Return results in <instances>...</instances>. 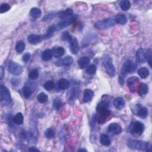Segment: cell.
I'll return each instance as SVG.
<instances>
[{"instance_id": "e575fe53", "label": "cell", "mask_w": 152, "mask_h": 152, "mask_svg": "<svg viewBox=\"0 0 152 152\" xmlns=\"http://www.w3.org/2000/svg\"><path fill=\"white\" fill-rule=\"evenodd\" d=\"M55 133L54 130L51 128H48L47 130H46V131L45 132V135L48 139H53V138L55 137Z\"/></svg>"}, {"instance_id": "7a4b0ae2", "label": "cell", "mask_w": 152, "mask_h": 152, "mask_svg": "<svg viewBox=\"0 0 152 152\" xmlns=\"http://www.w3.org/2000/svg\"><path fill=\"white\" fill-rule=\"evenodd\" d=\"M103 64L105 68L106 72L109 76L114 77L115 76L116 68L113 64L112 58L109 55H106L103 57Z\"/></svg>"}, {"instance_id": "e0dca14e", "label": "cell", "mask_w": 152, "mask_h": 152, "mask_svg": "<svg viewBox=\"0 0 152 152\" xmlns=\"http://www.w3.org/2000/svg\"><path fill=\"white\" fill-rule=\"evenodd\" d=\"M139 78L137 77H131L127 80V86L132 92H134L135 90V85L137 83L139 82Z\"/></svg>"}, {"instance_id": "4316f807", "label": "cell", "mask_w": 152, "mask_h": 152, "mask_svg": "<svg viewBox=\"0 0 152 152\" xmlns=\"http://www.w3.org/2000/svg\"><path fill=\"white\" fill-rule=\"evenodd\" d=\"M30 14H31V16L33 18L37 19L42 16V11H41V10L39 8L35 7L31 9Z\"/></svg>"}, {"instance_id": "7c38bea8", "label": "cell", "mask_w": 152, "mask_h": 152, "mask_svg": "<svg viewBox=\"0 0 152 152\" xmlns=\"http://www.w3.org/2000/svg\"><path fill=\"white\" fill-rule=\"evenodd\" d=\"M108 131L113 134L117 135L121 133L122 128L120 125L117 123H112L108 126Z\"/></svg>"}, {"instance_id": "8d00e7d4", "label": "cell", "mask_w": 152, "mask_h": 152, "mask_svg": "<svg viewBox=\"0 0 152 152\" xmlns=\"http://www.w3.org/2000/svg\"><path fill=\"white\" fill-rule=\"evenodd\" d=\"M96 71V66L94 64H91L89 65L86 69V72L90 75H93Z\"/></svg>"}, {"instance_id": "f35d334b", "label": "cell", "mask_w": 152, "mask_h": 152, "mask_svg": "<svg viewBox=\"0 0 152 152\" xmlns=\"http://www.w3.org/2000/svg\"><path fill=\"white\" fill-rule=\"evenodd\" d=\"M11 8L10 6L7 3H3L0 6V12L1 13H4L8 10H10Z\"/></svg>"}, {"instance_id": "9c48e42d", "label": "cell", "mask_w": 152, "mask_h": 152, "mask_svg": "<svg viewBox=\"0 0 152 152\" xmlns=\"http://www.w3.org/2000/svg\"><path fill=\"white\" fill-rule=\"evenodd\" d=\"M134 113L140 117V118L144 119L148 115V109L147 108L142 106L140 104H137L133 109Z\"/></svg>"}, {"instance_id": "8fae6325", "label": "cell", "mask_w": 152, "mask_h": 152, "mask_svg": "<svg viewBox=\"0 0 152 152\" xmlns=\"http://www.w3.org/2000/svg\"><path fill=\"white\" fill-rule=\"evenodd\" d=\"M73 58L70 56H67L62 59H61L55 62V65L57 67L61 66H70L73 62Z\"/></svg>"}, {"instance_id": "ab89813d", "label": "cell", "mask_w": 152, "mask_h": 152, "mask_svg": "<svg viewBox=\"0 0 152 152\" xmlns=\"http://www.w3.org/2000/svg\"><path fill=\"white\" fill-rule=\"evenodd\" d=\"M62 102L60 98H56L53 101V106L55 110H58L61 106Z\"/></svg>"}, {"instance_id": "bcb514c9", "label": "cell", "mask_w": 152, "mask_h": 152, "mask_svg": "<svg viewBox=\"0 0 152 152\" xmlns=\"http://www.w3.org/2000/svg\"><path fill=\"white\" fill-rule=\"evenodd\" d=\"M29 151H40V150L37 149H36L35 147H31V149H29Z\"/></svg>"}, {"instance_id": "b9f144b4", "label": "cell", "mask_w": 152, "mask_h": 152, "mask_svg": "<svg viewBox=\"0 0 152 152\" xmlns=\"http://www.w3.org/2000/svg\"><path fill=\"white\" fill-rule=\"evenodd\" d=\"M146 60H147L150 66H151V49H149L147 51V52L146 53Z\"/></svg>"}, {"instance_id": "cb8c5ba5", "label": "cell", "mask_w": 152, "mask_h": 152, "mask_svg": "<svg viewBox=\"0 0 152 152\" xmlns=\"http://www.w3.org/2000/svg\"><path fill=\"white\" fill-rule=\"evenodd\" d=\"M52 56L53 55H52V50L50 49H47L43 52V53H42V56L41 57H42V58L44 61H48L52 58Z\"/></svg>"}, {"instance_id": "ac0fdd59", "label": "cell", "mask_w": 152, "mask_h": 152, "mask_svg": "<svg viewBox=\"0 0 152 152\" xmlns=\"http://www.w3.org/2000/svg\"><path fill=\"white\" fill-rule=\"evenodd\" d=\"M94 96V92L91 89H86L84 92L83 98V101L84 103H87L90 102L93 98Z\"/></svg>"}, {"instance_id": "52a82bcc", "label": "cell", "mask_w": 152, "mask_h": 152, "mask_svg": "<svg viewBox=\"0 0 152 152\" xmlns=\"http://www.w3.org/2000/svg\"><path fill=\"white\" fill-rule=\"evenodd\" d=\"M136 65L132 62L130 60H127L122 65L121 71V76L123 77H125L129 73H131L135 70Z\"/></svg>"}, {"instance_id": "f1b7e54d", "label": "cell", "mask_w": 152, "mask_h": 152, "mask_svg": "<svg viewBox=\"0 0 152 152\" xmlns=\"http://www.w3.org/2000/svg\"><path fill=\"white\" fill-rule=\"evenodd\" d=\"M37 101L40 103H45L46 102H47L48 100V96L46 93L42 92V93H40L37 95Z\"/></svg>"}, {"instance_id": "d6a6232c", "label": "cell", "mask_w": 152, "mask_h": 152, "mask_svg": "<svg viewBox=\"0 0 152 152\" xmlns=\"http://www.w3.org/2000/svg\"><path fill=\"white\" fill-rule=\"evenodd\" d=\"M121 8L124 11H127L130 8L131 3L128 0H123L119 4Z\"/></svg>"}, {"instance_id": "1f68e13d", "label": "cell", "mask_w": 152, "mask_h": 152, "mask_svg": "<svg viewBox=\"0 0 152 152\" xmlns=\"http://www.w3.org/2000/svg\"><path fill=\"white\" fill-rule=\"evenodd\" d=\"M25 44L22 40H19L16 45V51L18 53H22L25 49Z\"/></svg>"}, {"instance_id": "4dcf8cb0", "label": "cell", "mask_w": 152, "mask_h": 152, "mask_svg": "<svg viewBox=\"0 0 152 152\" xmlns=\"http://www.w3.org/2000/svg\"><path fill=\"white\" fill-rule=\"evenodd\" d=\"M101 143L105 146H108L110 144V140L109 137L106 134H102L100 138Z\"/></svg>"}, {"instance_id": "277c9868", "label": "cell", "mask_w": 152, "mask_h": 152, "mask_svg": "<svg viewBox=\"0 0 152 152\" xmlns=\"http://www.w3.org/2000/svg\"><path fill=\"white\" fill-rule=\"evenodd\" d=\"M116 24L115 19L108 18L94 23V27L98 29H107Z\"/></svg>"}, {"instance_id": "ba28073f", "label": "cell", "mask_w": 152, "mask_h": 152, "mask_svg": "<svg viewBox=\"0 0 152 152\" xmlns=\"http://www.w3.org/2000/svg\"><path fill=\"white\" fill-rule=\"evenodd\" d=\"M149 143L140 140H130L128 142V146L134 150H145Z\"/></svg>"}, {"instance_id": "ee69618b", "label": "cell", "mask_w": 152, "mask_h": 152, "mask_svg": "<svg viewBox=\"0 0 152 152\" xmlns=\"http://www.w3.org/2000/svg\"><path fill=\"white\" fill-rule=\"evenodd\" d=\"M31 55L29 53H26L25 54H24V55L23 56V60L26 62L27 61H29L31 59Z\"/></svg>"}, {"instance_id": "f6af8a7d", "label": "cell", "mask_w": 152, "mask_h": 152, "mask_svg": "<svg viewBox=\"0 0 152 152\" xmlns=\"http://www.w3.org/2000/svg\"><path fill=\"white\" fill-rule=\"evenodd\" d=\"M0 73H1V80H3V77H4V69H3V67L1 66V70H0Z\"/></svg>"}, {"instance_id": "7dc6e473", "label": "cell", "mask_w": 152, "mask_h": 152, "mask_svg": "<svg viewBox=\"0 0 152 152\" xmlns=\"http://www.w3.org/2000/svg\"><path fill=\"white\" fill-rule=\"evenodd\" d=\"M78 151H87V150L86 149H81L80 150H78Z\"/></svg>"}, {"instance_id": "44dd1931", "label": "cell", "mask_w": 152, "mask_h": 152, "mask_svg": "<svg viewBox=\"0 0 152 152\" xmlns=\"http://www.w3.org/2000/svg\"><path fill=\"white\" fill-rule=\"evenodd\" d=\"M148 86L145 83H140L139 87H138V93L141 96H145L148 93Z\"/></svg>"}, {"instance_id": "60d3db41", "label": "cell", "mask_w": 152, "mask_h": 152, "mask_svg": "<svg viewBox=\"0 0 152 152\" xmlns=\"http://www.w3.org/2000/svg\"><path fill=\"white\" fill-rule=\"evenodd\" d=\"M71 36H72L70 35V34L68 32H67V31H66V32H64L62 34V35H61V39H62V40H64V41H68H68L70 40V39H71Z\"/></svg>"}, {"instance_id": "d6986e66", "label": "cell", "mask_w": 152, "mask_h": 152, "mask_svg": "<svg viewBox=\"0 0 152 152\" xmlns=\"http://www.w3.org/2000/svg\"><path fill=\"white\" fill-rule=\"evenodd\" d=\"M73 15V11L71 8H67L65 11H62L60 15V18L62 20L71 18Z\"/></svg>"}, {"instance_id": "484cf974", "label": "cell", "mask_w": 152, "mask_h": 152, "mask_svg": "<svg viewBox=\"0 0 152 152\" xmlns=\"http://www.w3.org/2000/svg\"><path fill=\"white\" fill-rule=\"evenodd\" d=\"M90 58L88 57H83L78 61V65L80 68H85L89 63Z\"/></svg>"}, {"instance_id": "83f0119b", "label": "cell", "mask_w": 152, "mask_h": 152, "mask_svg": "<svg viewBox=\"0 0 152 152\" xmlns=\"http://www.w3.org/2000/svg\"><path fill=\"white\" fill-rule=\"evenodd\" d=\"M24 121V117L21 112L17 113L13 118V122L17 125H22Z\"/></svg>"}, {"instance_id": "74e56055", "label": "cell", "mask_w": 152, "mask_h": 152, "mask_svg": "<svg viewBox=\"0 0 152 152\" xmlns=\"http://www.w3.org/2000/svg\"><path fill=\"white\" fill-rule=\"evenodd\" d=\"M44 88L48 90V91H50L51 90H52L54 87V83L53 81H51V80H49L47 81L45 83L44 85Z\"/></svg>"}, {"instance_id": "8992f818", "label": "cell", "mask_w": 152, "mask_h": 152, "mask_svg": "<svg viewBox=\"0 0 152 152\" xmlns=\"http://www.w3.org/2000/svg\"><path fill=\"white\" fill-rule=\"evenodd\" d=\"M7 67L9 72L13 75L19 76L23 72L22 66L15 61H9Z\"/></svg>"}, {"instance_id": "d590c367", "label": "cell", "mask_w": 152, "mask_h": 152, "mask_svg": "<svg viewBox=\"0 0 152 152\" xmlns=\"http://www.w3.org/2000/svg\"><path fill=\"white\" fill-rule=\"evenodd\" d=\"M70 98H69V99H70V101L73 100V101H74L75 99H76L77 98L78 96V89L77 88H73L70 92Z\"/></svg>"}, {"instance_id": "7bdbcfd3", "label": "cell", "mask_w": 152, "mask_h": 152, "mask_svg": "<svg viewBox=\"0 0 152 152\" xmlns=\"http://www.w3.org/2000/svg\"><path fill=\"white\" fill-rule=\"evenodd\" d=\"M55 16V15L54 13L48 14V15H47L46 16H45V17L43 19V21H47V20H51Z\"/></svg>"}, {"instance_id": "603a6c76", "label": "cell", "mask_w": 152, "mask_h": 152, "mask_svg": "<svg viewBox=\"0 0 152 152\" xmlns=\"http://www.w3.org/2000/svg\"><path fill=\"white\" fill-rule=\"evenodd\" d=\"M70 81L65 78H61L58 81V87L60 89L65 90L70 86Z\"/></svg>"}, {"instance_id": "ffe728a7", "label": "cell", "mask_w": 152, "mask_h": 152, "mask_svg": "<svg viewBox=\"0 0 152 152\" xmlns=\"http://www.w3.org/2000/svg\"><path fill=\"white\" fill-rule=\"evenodd\" d=\"M126 102L122 98H117L114 100L113 105L118 109H121L125 106Z\"/></svg>"}, {"instance_id": "4fadbf2b", "label": "cell", "mask_w": 152, "mask_h": 152, "mask_svg": "<svg viewBox=\"0 0 152 152\" xmlns=\"http://www.w3.org/2000/svg\"><path fill=\"white\" fill-rule=\"evenodd\" d=\"M146 60V52L143 48L138 49L136 52V61L139 63L144 62Z\"/></svg>"}, {"instance_id": "9a60e30c", "label": "cell", "mask_w": 152, "mask_h": 152, "mask_svg": "<svg viewBox=\"0 0 152 152\" xmlns=\"http://www.w3.org/2000/svg\"><path fill=\"white\" fill-rule=\"evenodd\" d=\"M74 18H70L68 19H66V20H64L62 22L58 23L57 24L55 25V27H56V29L57 31H60L61 29H62L65 27H67V26H68L70 25L74 20Z\"/></svg>"}, {"instance_id": "5bb4252c", "label": "cell", "mask_w": 152, "mask_h": 152, "mask_svg": "<svg viewBox=\"0 0 152 152\" xmlns=\"http://www.w3.org/2000/svg\"><path fill=\"white\" fill-rule=\"evenodd\" d=\"M27 40L32 45H36L40 42L41 41L44 40L42 35H30L27 37Z\"/></svg>"}, {"instance_id": "3957f363", "label": "cell", "mask_w": 152, "mask_h": 152, "mask_svg": "<svg viewBox=\"0 0 152 152\" xmlns=\"http://www.w3.org/2000/svg\"><path fill=\"white\" fill-rule=\"evenodd\" d=\"M144 130L143 124L139 121L132 122L129 127V131L134 136L141 135Z\"/></svg>"}, {"instance_id": "5b68a950", "label": "cell", "mask_w": 152, "mask_h": 152, "mask_svg": "<svg viewBox=\"0 0 152 152\" xmlns=\"http://www.w3.org/2000/svg\"><path fill=\"white\" fill-rule=\"evenodd\" d=\"M0 97L1 102L3 105H9L11 102V97L8 89L3 85L0 87Z\"/></svg>"}, {"instance_id": "d4e9b609", "label": "cell", "mask_w": 152, "mask_h": 152, "mask_svg": "<svg viewBox=\"0 0 152 152\" xmlns=\"http://www.w3.org/2000/svg\"><path fill=\"white\" fill-rule=\"evenodd\" d=\"M115 20L116 22V23H118V24H119L121 25L125 24L127 22L126 16L125 15H122V14H119V15H117L115 17Z\"/></svg>"}, {"instance_id": "836d02e7", "label": "cell", "mask_w": 152, "mask_h": 152, "mask_svg": "<svg viewBox=\"0 0 152 152\" xmlns=\"http://www.w3.org/2000/svg\"><path fill=\"white\" fill-rule=\"evenodd\" d=\"M39 70L37 68H34L29 73V77L31 80H35L39 77Z\"/></svg>"}, {"instance_id": "f546056e", "label": "cell", "mask_w": 152, "mask_h": 152, "mask_svg": "<svg viewBox=\"0 0 152 152\" xmlns=\"http://www.w3.org/2000/svg\"><path fill=\"white\" fill-rule=\"evenodd\" d=\"M138 74H139V76H140L141 78H146L149 75V71L147 68L142 67L139 69V70H138Z\"/></svg>"}, {"instance_id": "6da1fadb", "label": "cell", "mask_w": 152, "mask_h": 152, "mask_svg": "<svg viewBox=\"0 0 152 152\" xmlns=\"http://www.w3.org/2000/svg\"><path fill=\"white\" fill-rule=\"evenodd\" d=\"M96 111L97 114L94 116V119L101 124L104 123L110 115L109 105L105 101H102L96 107Z\"/></svg>"}, {"instance_id": "30bf717a", "label": "cell", "mask_w": 152, "mask_h": 152, "mask_svg": "<svg viewBox=\"0 0 152 152\" xmlns=\"http://www.w3.org/2000/svg\"><path fill=\"white\" fill-rule=\"evenodd\" d=\"M68 42L71 52L74 55L77 54L79 51V45L77 39L75 37L71 36Z\"/></svg>"}, {"instance_id": "7402d4cb", "label": "cell", "mask_w": 152, "mask_h": 152, "mask_svg": "<svg viewBox=\"0 0 152 152\" xmlns=\"http://www.w3.org/2000/svg\"><path fill=\"white\" fill-rule=\"evenodd\" d=\"M33 93V90L29 85H26L23 88V94L26 99H29Z\"/></svg>"}, {"instance_id": "2e32d148", "label": "cell", "mask_w": 152, "mask_h": 152, "mask_svg": "<svg viewBox=\"0 0 152 152\" xmlns=\"http://www.w3.org/2000/svg\"><path fill=\"white\" fill-rule=\"evenodd\" d=\"M52 55L55 58H59L65 53V49L61 47H55L52 49Z\"/></svg>"}]
</instances>
